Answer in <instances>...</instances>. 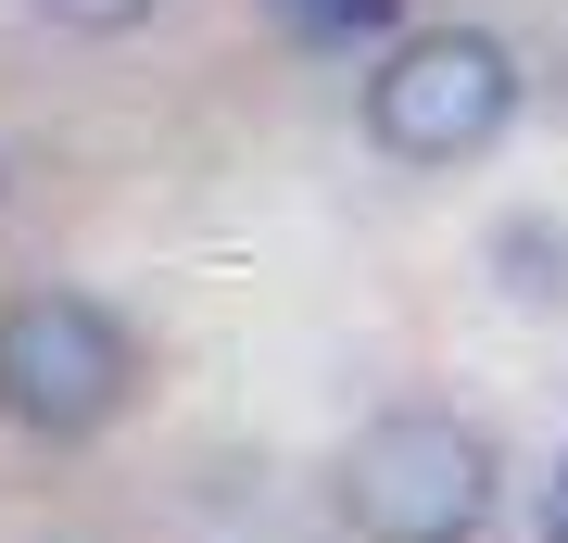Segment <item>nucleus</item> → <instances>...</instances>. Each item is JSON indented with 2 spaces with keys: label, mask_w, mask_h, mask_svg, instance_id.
<instances>
[{
  "label": "nucleus",
  "mask_w": 568,
  "mask_h": 543,
  "mask_svg": "<svg viewBox=\"0 0 568 543\" xmlns=\"http://www.w3.org/2000/svg\"><path fill=\"white\" fill-rule=\"evenodd\" d=\"M126 392H140V342L102 291L39 279L0 303V418L26 443H89V430L126 418Z\"/></svg>",
  "instance_id": "obj_3"
},
{
  "label": "nucleus",
  "mask_w": 568,
  "mask_h": 543,
  "mask_svg": "<svg viewBox=\"0 0 568 543\" xmlns=\"http://www.w3.org/2000/svg\"><path fill=\"white\" fill-rule=\"evenodd\" d=\"M518 127V51L493 26H417L366 63V140L417 178H455Z\"/></svg>",
  "instance_id": "obj_2"
},
{
  "label": "nucleus",
  "mask_w": 568,
  "mask_h": 543,
  "mask_svg": "<svg viewBox=\"0 0 568 543\" xmlns=\"http://www.w3.org/2000/svg\"><path fill=\"white\" fill-rule=\"evenodd\" d=\"M304 39H354V26H392V0H291Z\"/></svg>",
  "instance_id": "obj_6"
},
{
  "label": "nucleus",
  "mask_w": 568,
  "mask_h": 543,
  "mask_svg": "<svg viewBox=\"0 0 568 543\" xmlns=\"http://www.w3.org/2000/svg\"><path fill=\"white\" fill-rule=\"evenodd\" d=\"M493 265H506V303H568V228H544V215H506L493 228Z\"/></svg>",
  "instance_id": "obj_4"
},
{
  "label": "nucleus",
  "mask_w": 568,
  "mask_h": 543,
  "mask_svg": "<svg viewBox=\"0 0 568 543\" xmlns=\"http://www.w3.org/2000/svg\"><path fill=\"white\" fill-rule=\"evenodd\" d=\"M39 13H51V26H77V39H126L152 0H39Z\"/></svg>",
  "instance_id": "obj_5"
},
{
  "label": "nucleus",
  "mask_w": 568,
  "mask_h": 543,
  "mask_svg": "<svg viewBox=\"0 0 568 543\" xmlns=\"http://www.w3.org/2000/svg\"><path fill=\"white\" fill-rule=\"evenodd\" d=\"M493 505H506V455L455 404H392L342 455V519L366 543H480Z\"/></svg>",
  "instance_id": "obj_1"
},
{
  "label": "nucleus",
  "mask_w": 568,
  "mask_h": 543,
  "mask_svg": "<svg viewBox=\"0 0 568 543\" xmlns=\"http://www.w3.org/2000/svg\"><path fill=\"white\" fill-rule=\"evenodd\" d=\"M556 101H568V63H556Z\"/></svg>",
  "instance_id": "obj_8"
},
{
  "label": "nucleus",
  "mask_w": 568,
  "mask_h": 543,
  "mask_svg": "<svg viewBox=\"0 0 568 543\" xmlns=\"http://www.w3.org/2000/svg\"><path fill=\"white\" fill-rule=\"evenodd\" d=\"M544 543H568V455H556V481H544Z\"/></svg>",
  "instance_id": "obj_7"
}]
</instances>
